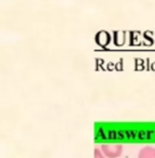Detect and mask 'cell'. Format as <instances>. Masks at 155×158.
<instances>
[{
	"label": "cell",
	"instance_id": "3957f363",
	"mask_svg": "<svg viewBox=\"0 0 155 158\" xmlns=\"http://www.w3.org/2000/svg\"><path fill=\"white\" fill-rule=\"evenodd\" d=\"M94 158H106V156L103 155V153L101 152V149L95 148L94 149Z\"/></svg>",
	"mask_w": 155,
	"mask_h": 158
},
{
	"label": "cell",
	"instance_id": "6da1fadb",
	"mask_svg": "<svg viewBox=\"0 0 155 158\" xmlns=\"http://www.w3.org/2000/svg\"><path fill=\"white\" fill-rule=\"evenodd\" d=\"M103 155L108 158H118L123 153V145L121 144H103L100 147Z\"/></svg>",
	"mask_w": 155,
	"mask_h": 158
},
{
	"label": "cell",
	"instance_id": "7a4b0ae2",
	"mask_svg": "<svg viewBox=\"0 0 155 158\" xmlns=\"http://www.w3.org/2000/svg\"><path fill=\"white\" fill-rule=\"evenodd\" d=\"M138 158H155V147L145 146L140 149Z\"/></svg>",
	"mask_w": 155,
	"mask_h": 158
}]
</instances>
